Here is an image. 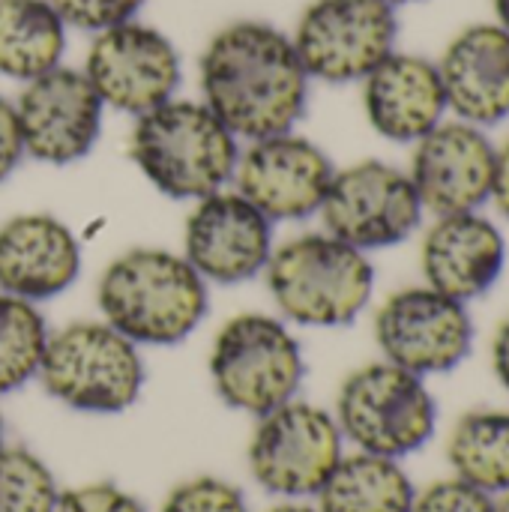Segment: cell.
<instances>
[{
	"instance_id": "1",
	"label": "cell",
	"mask_w": 509,
	"mask_h": 512,
	"mask_svg": "<svg viewBox=\"0 0 509 512\" xmlns=\"http://www.w3.org/2000/svg\"><path fill=\"white\" fill-rule=\"evenodd\" d=\"M204 105L234 138L291 132L306 111L309 75L288 33L267 21H231L201 54Z\"/></svg>"
},
{
	"instance_id": "2",
	"label": "cell",
	"mask_w": 509,
	"mask_h": 512,
	"mask_svg": "<svg viewBox=\"0 0 509 512\" xmlns=\"http://www.w3.org/2000/svg\"><path fill=\"white\" fill-rule=\"evenodd\" d=\"M105 321L135 345H177L207 315V282L168 249L117 255L96 288Z\"/></svg>"
},
{
	"instance_id": "3",
	"label": "cell",
	"mask_w": 509,
	"mask_h": 512,
	"mask_svg": "<svg viewBox=\"0 0 509 512\" xmlns=\"http://www.w3.org/2000/svg\"><path fill=\"white\" fill-rule=\"evenodd\" d=\"M129 153L138 171L168 198L198 201L234 180L237 138L204 105L168 99L135 120Z\"/></svg>"
},
{
	"instance_id": "4",
	"label": "cell",
	"mask_w": 509,
	"mask_h": 512,
	"mask_svg": "<svg viewBox=\"0 0 509 512\" xmlns=\"http://www.w3.org/2000/svg\"><path fill=\"white\" fill-rule=\"evenodd\" d=\"M264 273L279 312L303 327H345L357 321L375 288L369 255L327 231L273 246Z\"/></svg>"
},
{
	"instance_id": "5",
	"label": "cell",
	"mask_w": 509,
	"mask_h": 512,
	"mask_svg": "<svg viewBox=\"0 0 509 512\" xmlns=\"http://www.w3.org/2000/svg\"><path fill=\"white\" fill-rule=\"evenodd\" d=\"M36 375L51 399L81 414H120L144 387L138 345L108 321H75L48 333Z\"/></svg>"
},
{
	"instance_id": "6",
	"label": "cell",
	"mask_w": 509,
	"mask_h": 512,
	"mask_svg": "<svg viewBox=\"0 0 509 512\" xmlns=\"http://www.w3.org/2000/svg\"><path fill=\"white\" fill-rule=\"evenodd\" d=\"M336 423L342 438L360 453L399 462L429 444L438 426V405L420 375L384 360L345 378L336 399Z\"/></svg>"
},
{
	"instance_id": "7",
	"label": "cell",
	"mask_w": 509,
	"mask_h": 512,
	"mask_svg": "<svg viewBox=\"0 0 509 512\" xmlns=\"http://www.w3.org/2000/svg\"><path fill=\"white\" fill-rule=\"evenodd\" d=\"M303 351L291 330L270 315L243 312L225 321L210 348L216 396L243 414L264 417L291 402L303 384Z\"/></svg>"
},
{
	"instance_id": "8",
	"label": "cell",
	"mask_w": 509,
	"mask_h": 512,
	"mask_svg": "<svg viewBox=\"0 0 509 512\" xmlns=\"http://www.w3.org/2000/svg\"><path fill=\"white\" fill-rule=\"evenodd\" d=\"M396 39L399 18L387 0H312L291 33L306 75L327 84L363 81Z\"/></svg>"
},
{
	"instance_id": "9",
	"label": "cell",
	"mask_w": 509,
	"mask_h": 512,
	"mask_svg": "<svg viewBox=\"0 0 509 512\" xmlns=\"http://www.w3.org/2000/svg\"><path fill=\"white\" fill-rule=\"evenodd\" d=\"M258 420L246 453L252 480L264 492L291 501L318 495L345 456L336 417L291 399Z\"/></svg>"
},
{
	"instance_id": "10",
	"label": "cell",
	"mask_w": 509,
	"mask_h": 512,
	"mask_svg": "<svg viewBox=\"0 0 509 512\" xmlns=\"http://www.w3.org/2000/svg\"><path fill=\"white\" fill-rule=\"evenodd\" d=\"M318 213L327 234L360 252H372L408 240L426 210L405 171L390 162L366 159L333 174Z\"/></svg>"
},
{
	"instance_id": "11",
	"label": "cell",
	"mask_w": 509,
	"mask_h": 512,
	"mask_svg": "<svg viewBox=\"0 0 509 512\" xmlns=\"http://www.w3.org/2000/svg\"><path fill=\"white\" fill-rule=\"evenodd\" d=\"M375 339L387 363L420 378L453 372L474 348L468 303L429 285L402 288L375 315Z\"/></svg>"
},
{
	"instance_id": "12",
	"label": "cell",
	"mask_w": 509,
	"mask_h": 512,
	"mask_svg": "<svg viewBox=\"0 0 509 512\" xmlns=\"http://www.w3.org/2000/svg\"><path fill=\"white\" fill-rule=\"evenodd\" d=\"M84 75L102 105L141 117L174 99L180 54L162 30L132 18L93 36Z\"/></svg>"
},
{
	"instance_id": "13",
	"label": "cell",
	"mask_w": 509,
	"mask_h": 512,
	"mask_svg": "<svg viewBox=\"0 0 509 512\" xmlns=\"http://www.w3.org/2000/svg\"><path fill=\"white\" fill-rule=\"evenodd\" d=\"M102 108L93 84L78 69L54 66L45 75L24 81L15 102L24 153L48 165L84 159L99 141Z\"/></svg>"
},
{
	"instance_id": "14",
	"label": "cell",
	"mask_w": 509,
	"mask_h": 512,
	"mask_svg": "<svg viewBox=\"0 0 509 512\" xmlns=\"http://www.w3.org/2000/svg\"><path fill=\"white\" fill-rule=\"evenodd\" d=\"M333 174L330 156L315 141L279 132L249 141V150L237 159L234 183L270 222H297L321 210Z\"/></svg>"
},
{
	"instance_id": "15",
	"label": "cell",
	"mask_w": 509,
	"mask_h": 512,
	"mask_svg": "<svg viewBox=\"0 0 509 512\" xmlns=\"http://www.w3.org/2000/svg\"><path fill=\"white\" fill-rule=\"evenodd\" d=\"M498 147L486 129L465 120H444L414 144L411 183L423 210L435 216L474 213L492 201Z\"/></svg>"
},
{
	"instance_id": "16",
	"label": "cell",
	"mask_w": 509,
	"mask_h": 512,
	"mask_svg": "<svg viewBox=\"0 0 509 512\" xmlns=\"http://www.w3.org/2000/svg\"><path fill=\"white\" fill-rule=\"evenodd\" d=\"M273 255V222L240 192L198 198L183 231V258L204 282L237 285L258 276Z\"/></svg>"
},
{
	"instance_id": "17",
	"label": "cell",
	"mask_w": 509,
	"mask_h": 512,
	"mask_svg": "<svg viewBox=\"0 0 509 512\" xmlns=\"http://www.w3.org/2000/svg\"><path fill=\"white\" fill-rule=\"evenodd\" d=\"M420 264L426 285L471 303L495 288L507 264L504 231L480 210L438 216L423 237Z\"/></svg>"
},
{
	"instance_id": "18",
	"label": "cell",
	"mask_w": 509,
	"mask_h": 512,
	"mask_svg": "<svg viewBox=\"0 0 509 512\" xmlns=\"http://www.w3.org/2000/svg\"><path fill=\"white\" fill-rule=\"evenodd\" d=\"M447 111L456 120L489 129L509 117V33L492 24H471L438 60Z\"/></svg>"
},
{
	"instance_id": "19",
	"label": "cell",
	"mask_w": 509,
	"mask_h": 512,
	"mask_svg": "<svg viewBox=\"0 0 509 512\" xmlns=\"http://www.w3.org/2000/svg\"><path fill=\"white\" fill-rule=\"evenodd\" d=\"M81 273L75 234L48 213H21L0 225V291L27 303L63 294Z\"/></svg>"
},
{
	"instance_id": "20",
	"label": "cell",
	"mask_w": 509,
	"mask_h": 512,
	"mask_svg": "<svg viewBox=\"0 0 509 512\" xmlns=\"http://www.w3.org/2000/svg\"><path fill=\"white\" fill-rule=\"evenodd\" d=\"M363 108L381 138L417 144L447 114L438 63L393 51L363 78Z\"/></svg>"
},
{
	"instance_id": "21",
	"label": "cell",
	"mask_w": 509,
	"mask_h": 512,
	"mask_svg": "<svg viewBox=\"0 0 509 512\" xmlns=\"http://www.w3.org/2000/svg\"><path fill=\"white\" fill-rule=\"evenodd\" d=\"M417 489L396 459L342 456L318 492L321 512H411Z\"/></svg>"
},
{
	"instance_id": "22",
	"label": "cell",
	"mask_w": 509,
	"mask_h": 512,
	"mask_svg": "<svg viewBox=\"0 0 509 512\" xmlns=\"http://www.w3.org/2000/svg\"><path fill=\"white\" fill-rule=\"evenodd\" d=\"M66 24L48 0H0V75L30 81L60 66Z\"/></svg>"
},
{
	"instance_id": "23",
	"label": "cell",
	"mask_w": 509,
	"mask_h": 512,
	"mask_svg": "<svg viewBox=\"0 0 509 512\" xmlns=\"http://www.w3.org/2000/svg\"><path fill=\"white\" fill-rule=\"evenodd\" d=\"M447 459L459 480L489 492H509V411L465 414L447 444Z\"/></svg>"
},
{
	"instance_id": "24",
	"label": "cell",
	"mask_w": 509,
	"mask_h": 512,
	"mask_svg": "<svg viewBox=\"0 0 509 512\" xmlns=\"http://www.w3.org/2000/svg\"><path fill=\"white\" fill-rule=\"evenodd\" d=\"M48 342L36 303L0 291V396L24 387L36 372Z\"/></svg>"
},
{
	"instance_id": "25",
	"label": "cell",
	"mask_w": 509,
	"mask_h": 512,
	"mask_svg": "<svg viewBox=\"0 0 509 512\" xmlns=\"http://www.w3.org/2000/svg\"><path fill=\"white\" fill-rule=\"evenodd\" d=\"M57 498V480L36 453L0 447V512H54Z\"/></svg>"
},
{
	"instance_id": "26",
	"label": "cell",
	"mask_w": 509,
	"mask_h": 512,
	"mask_svg": "<svg viewBox=\"0 0 509 512\" xmlns=\"http://www.w3.org/2000/svg\"><path fill=\"white\" fill-rule=\"evenodd\" d=\"M159 512H249L243 492L219 477H195L180 483Z\"/></svg>"
},
{
	"instance_id": "27",
	"label": "cell",
	"mask_w": 509,
	"mask_h": 512,
	"mask_svg": "<svg viewBox=\"0 0 509 512\" xmlns=\"http://www.w3.org/2000/svg\"><path fill=\"white\" fill-rule=\"evenodd\" d=\"M66 27H78L87 33H102L123 21H132L144 0H48Z\"/></svg>"
},
{
	"instance_id": "28",
	"label": "cell",
	"mask_w": 509,
	"mask_h": 512,
	"mask_svg": "<svg viewBox=\"0 0 509 512\" xmlns=\"http://www.w3.org/2000/svg\"><path fill=\"white\" fill-rule=\"evenodd\" d=\"M411 512H498L495 495L453 477L438 480L414 498Z\"/></svg>"
},
{
	"instance_id": "29",
	"label": "cell",
	"mask_w": 509,
	"mask_h": 512,
	"mask_svg": "<svg viewBox=\"0 0 509 512\" xmlns=\"http://www.w3.org/2000/svg\"><path fill=\"white\" fill-rule=\"evenodd\" d=\"M54 512H144V507L114 483H90L60 492Z\"/></svg>"
},
{
	"instance_id": "30",
	"label": "cell",
	"mask_w": 509,
	"mask_h": 512,
	"mask_svg": "<svg viewBox=\"0 0 509 512\" xmlns=\"http://www.w3.org/2000/svg\"><path fill=\"white\" fill-rule=\"evenodd\" d=\"M21 156H24V141H21V129H18L15 102L0 96V183L15 171Z\"/></svg>"
},
{
	"instance_id": "31",
	"label": "cell",
	"mask_w": 509,
	"mask_h": 512,
	"mask_svg": "<svg viewBox=\"0 0 509 512\" xmlns=\"http://www.w3.org/2000/svg\"><path fill=\"white\" fill-rule=\"evenodd\" d=\"M492 201L501 210V216L509 219V141L504 147H498V159H495V180H492Z\"/></svg>"
},
{
	"instance_id": "32",
	"label": "cell",
	"mask_w": 509,
	"mask_h": 512,
	"mask_svg": "<svg viewBox=\"0 0 509 512\" xmlns=\"http://www.w3.org/2000/svg\"><path fill=\"white\" fill-rule=\"evenodd\" d=\"M492 369L498 375V381L509 390V318L498 327L495 342H492Z\"/></svg>"
},
{
	"instance_id": "33",
	"label": "cell",
	"mask_w": 509,
	"mask_h": 512,
	"mask_svg": "<svg viewBox=\"0 0 509 512\" xmlns=\"http://www.w3.org/2000/svg\"><path fill=\"white\" fill-rule=\"evenodd\" d=\"M492 6H495V24L509 33V0H492Z\"/></svg>"
},
{
	"instance_id": "34",
	"label": "cell",
	"mask_w": 509,
	"mask_h": 512,
	"mask_svg": "<svg viewBox=\"0 0 509 512\" xmlns=\"http://www.w3.org/2000/svg\"><path fill=\"white\" fill-rule=\"evenodd\" d=\"M267 512H321L318 507H309V504H294V501H288V504H276V507H270Z\"/></svg>"
},
{
	"instance_id": "35",
	"label": "cell",
	"mask_w": 509,
	"mask_h": 512,
	"mask_svg": "<svg viewBox=\"0 0 509 512\" xmlns=\"http://www.w3.org/2000/svg\"><path fill=\"white\" fill-rule=\"evenodd\" d=\"M498 512H509V492L501 498V501H498Z\"/></svg>"
},
{
	"instance_id": "36",
	"label": "cell",
	"mask_w": 509,
	"mask_h": 512,
	"mask_svg": "<svg viewBox=\"0 0 509 512\" xmlns=\"http://www.w3.org/2000/svg\"><path fill=\"white\" fill-rule=\"evenodd\" d=\"M390 6H408V3H420V0H387Z\"/></svg>"
},
{
	"instance_id": "37",
	"label": "cell",
	"mask_w": 509,
	"mask_h": 512,
	"mask_svg": "<svg viewBox=\"0 0 509 512\" xmlns=\"http://www.w3.org/2000/svg\"><path fill=\"white\" fill-rule=\"evenodd\" d=\"M0 447H3V423H0Z\"/></svg>"
}]
</instances>
